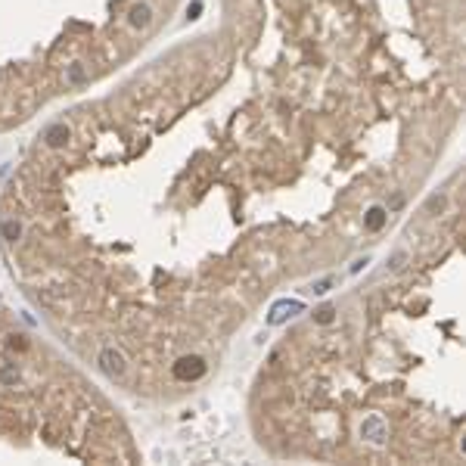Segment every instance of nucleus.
Masks as SVG:
<instances>
[{"label": "nucleus", "mask_w": 466, "mask_h": 466, "mask_svg": "<svg viewBox=\"0 0 466 466\" xmlns=\"http://www.w3.org/2000/svg\"><path fill=\"white\" fill-rule=\"evenodd\" d=\"M314 320H317V323H333V320H336V311H333L330 305H323L317 314H314Z\"/></svg>", "instance_id": "9b49d317"}, {"label": "nucleus", "mask_w": 466, "mask_h": 466, "mask_svg": "<svg viewBox=\"0 0 466 466\" xmlns=\"http://www.w3.org/2000/svg\"><path fill=\"white\" fill-rule=\"evenodd\" d=\"M199 13H202V0H193V4L187 7V16H190V19H199Z\"/></svg>", "instance_id": "f8f14e48"}, {"label": "nucleus", "mask_w": 466, "mask_h": 466, "mask_svg": "<svg viewBox=\"0 0 466 466\" xmlns=\"http://www.w3.org/2000/svg\"><path fill=\"white\" fill-rule=\"evenodd\" d=\"M0 382H4V385H16V382H19L16 364H0Z\"/></svg>", "instance_id": "9d476101"}, {"label": "nucleus", "mask_w": 466, "mask_h": 466, "mask_svg": "<svg viewBox=\"0 0 466 466\" xmlns=\"http://www.w3.org/2000/svg\"><path fill=\"white\" fill-rule=\"evenodd\" d=\"M382 224H385V208H379V205H376V208H370V212H367V218H364V227L376 233V230H382Z\"/></svg>", "instance_id": "1a4fd4ad"}, {"label": "nucleus", "mask_w": 466, "mask_h": 466, "mask_svg": "<svg viewBox=\"0 0 466 466\" xmlns=\"http://www.w3.org/2000/svg\"><path fill=\"white\" fill-rule=\"evenodd\" d=\"M149 22H152V7H146V4L131 7V25L134 28H146Z\"/></svg>", "instance_id": "0eeeda50"}, {"label": "nucleus", "mask_w": 466, "mask_h": 466, "mask_svg": "<svg viewBox=\"0 0 466 466\" xmlns=\"http://www.w3.org/2000/svg\"><path fill=\"white\" fill-rule=\"evenodd\" d=\"M72 137V131H68V125H50L47 131H44V143L50 146V149H59V146H65V140Z\"/></svg>", "instance_id": "20e7f679"}, {"label": "nucleus", "mask_w": 466, "mask_h": 466, "mask_svg": "<svg viewBox=\"0 0 466 466\" xmlns=\"http://www.w3.org/2000/svg\"><path fill=\"white\" fill-rule=\"evenodd\" d=\"M298 311H301V301H277L274 308H270V314H267V323L277 327V323H283L286 317H295Z\"/></svg>", "instance_id": "7ed1b4c3"}, {"label": "nucleus", "mask_w": 466, "mask_h": 466, "mask_svg": "<svg viewBox=\"0 0 466 466\" xmlns=\"http://www.w3.org/2000/svg\"><path fill=\"white\" fill-rule=\"evenodd\" d=\"M65 84H68V87H81V84H87V68H84L81 62H72V65L65 68Z\"/></svg>", "instance_id": "423d86ee"}, {"label": "nucleus", "mask_w": 466, "mask_h": 466, "mask_svg": "<svg viewBox=\"0 0 466 466\" xmlns=\"http://www.w3.org/2000/svg\"><path fill=\"white\" fill-rule=\"evenodd\" d=\"M367 261H370V258H358V261H355V264H352V274H358V270H361V267H364V264H367Z\"/></svg>", "instance_id": "ddd939ff"}, {"label": "nucleus", "mask_w": 466, "mask_h": 466, "mask_svg": "<svg viewBox=\"0 0 466 466\" xmlns=\"http://www.w3.org/2000/svg\"><path fill=\"white\" fill-rule=\"evenodd\" d=\"M401 261H404V255H395V258H392V270H398V267H401Z\"/></svg>", "instance_id": "2eb2a0df"}, {"label": "nucleus", "mask_w": 466, "mask_h": 466, "mask_svg": "<svg viewBox=\"0 0 466 466\" xmlns=\"http://www.w3.org/2000/svg\"><path fill=\"white\" fill-rule=\"evenodd\" d=\"M361 432H364V438H370V441H382V438H385V426H382L379 416H367L364 426H361Z\"/></svg>", "instance_id": "39448f33"}, {"label": "nucleus", "mask_w": 466, "mask_h": 466, "mask_svg": "<svg viewBox=\"0 0 466 466\" xmlns=\"http://www.w3.org/2000/svg\"><path fill=\"white\" fill-rule=\"evenodd\" d=\"M0 233H4L7 243H16V240L22 237V224L13 221V218H7V221H0Z\"/></svg>", "instance_id": "6e6552de"}, {"label": "nucleus", "mask_w": 466, "mask_h": 466, "mask_svg": "<svg viewBox=\"0 0 466 466\" xmlns=\"http://www.w3.org/2000/svg\"><path fill=\"white\" fill-rule=\"evenodd\" d=\"M202 373H205V361H202L199 355H187V358H180V361L174 364V376L183 379V382L199 379Z\"/></svg>", "instance_id": "f03ea898"}, {"label": "nucleus", "mask_w": 466, "mask_h": 466, "mask_svg": "<svg viewBox=\"0 0 466 466\" xmlns=\"http://www.w3.org/2000/svg\"><path fill=\"white\" fill-rule=\"evenodd\" d=\"M333 280H320V283H314V292H327V286H330Z\"/></svg>", "instance_id": "4468645a"}, {"label": "nucleus", "mask_w": 466, "mask_h": 466, "mask_svg": "<svg viewBox=\"0 0 466 466\" xmlns=\"http://www.w3.org/2000/svg\"><path fill=\"white\" fill-rule=\"evenodd\" d=\"M100 370L106 373V376H112V379H122L125 373H128V364H125V355L119 352V348H103V352H100Z\"/></svg>", "instance_id": "f257e3e1"}]
</instances>
